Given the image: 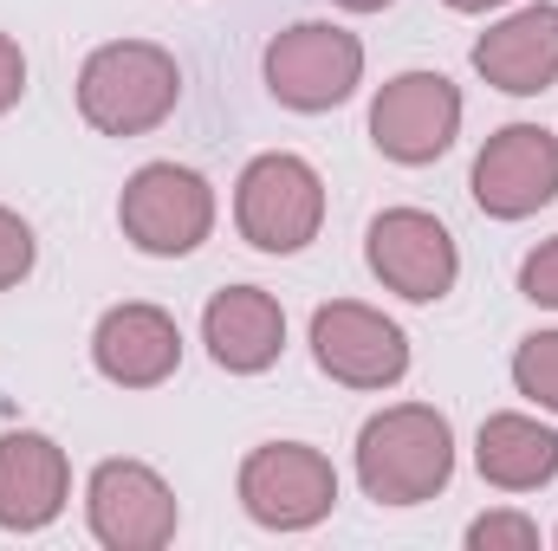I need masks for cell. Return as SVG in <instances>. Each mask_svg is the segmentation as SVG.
I'll list each match as a JSON object with an SVG mask.
<instances>
[{
	"instance_id": "9",
	"label": "cell",
	"mask_w": 558,
	"mask_h": 551,
	"mask_svg": "<svg viewBox=\"0 0 558 551\" xmlns=\"http://www.w3.org/2000/svg\"><path fill=\"white\" fill-rule=\"evenodd\" d=\"M364 260H371V273L384 279L390 292H403L416 305L448 298L454 279H461L454 234L435 215H422V208H384L371 221V234H364Z\"/></svg>"
},
{
	"instance_id": "8",
	"label": "cell",
	"mask_w": 558,
	"mask_h": 551,
	"mask_svg": "<svg viewBox=\"0 0 558 551\" xmlns=\"http://www.w3.org/2000/svg\"><path fill=\"white\" fill-rule=\"evenodd\" d=\"M92 539L111 551H162L175 539V493L143 461H98L85 487Z\"/></svg>"
},
{
	"instance_id": "19",
	"label": "cell",
	"mask_w": 558,
	"mask_h": 551,
	"mask_svg": "<svg viewBox=\"0 0 558 551\" xmlns=\"http://www.w3.org/2000/svg\"><path fill=\"white\" fill-rule=\"evenodd\" d=\"M33 254H39L33 228H26L13 208H0V292H7V285H20V279L33 273Z\"/></svg>"
},
{
	"instance_id": "2",
	"label": "cell",
	"mask_w": 558,
	"mask_h": 551,
	"mask_svg": "<svg viewBox=\"0 0 558 551\" xmlns=\"http://www.w3.org/2000/svg\"><path fill=\"white\" fill-rule=\"evenodd\" d=\"M182 105V65L149 39H111L78 72V118L105 137H143Z\"/></svg>"
},
{
	"instance_id": "12",
	"label": "cell",
	"mask_w": 558,
	"mask_h": 551,
	"mask_svg": "<svg viewBox=\"0 0 558 551\" xmlns=\"http://www.w3.org/2000/svg\"><path fill=\"white\" fill-rule=\"evenodd\" d=\"M92 364L118 390H156L182 364V331L162 305H111L92 331Z\"/></svg>"
},
{
	"instance_id": "20",
	"label": "cell",
	"mask_w": 558,
	"mask_h": 551,
	"mask_svg": "<svg viewBox=\"0 0 558 551\" xmlns=\"http://www.w3.org/2000/svg\"><path fill=\"white\" fill-rule=\"evenodd\" d=\"M520 292H526L533 305H553L558 311V241H546L539 254H526V267H520Z\"/></svg>"
},
{
	"instance_id": "1",
	"label": "cell",
	"mask_w": 558,
	"mask_h": 551,
	"mask_svg": "<svg viewBox=\"0 0 558 551\" xmlns=\"http://www.w3.org/2000/svg\"><path fill=\"white\" fill-rule=\"evenodd\" d=\"M454 474V428L428 403H397L357 434V487L377 506H422Z\"/></svg>"
},
{
	"instance_id": "16",
	"label": "cell",
	"mask_w": 558,
	"mask_h": 551,
	"mask_svg": "<svg viewBox=\"0 0 558 551\" xmlns=\"http://www.w3.org/2000/svg\"><path fill=\"white\" fill-rule=\"evenodd\" d=\"M474 467L500 493H533L558 474V428L533 415H487L474 441Z\"/></svg>"
},
{
	"instance_id": "4",
	"label": "cell",
	"mask_w": 558,
	"mask_h": 551,
	"mask_svg": "<svg viewBox=\"0 0 558 551\" xmlns=\"http://www.w3.org/2000/svg\"><path fill=\"white\" fill-rule=\"evenodd\" d=\"M118 228L137 254L156 260H182L208 241L215 228V188L182 169V162H143L137 175L124 182V201H118Z\"/></svg>"
},
{
	"instance_id": "3",
	"label": "cell",
	"mask_w": 558,
	"mask_h": 551,
	"mask_svg": "<svg viewBox=\"0 0 558 551\" xmlns=\"http://www.w3.org/2000/svg\"><path fill=\"white\" fill-rule=\"evenodd\" d=\"M234 221L260 254H299L318 241L325 221V182L305 156H254L234 182Z\"/></svg>"
},
{
	"instance_id": "13",
	"label": "cell",
	"mask_w": 558,
	"mask_h": 551,
	"mask_svg": "<svg viewBox=\"0 0 558 551\" xmlns=\"http://www.w3.org/2000/svg\"><path fill=\"white\" fill-rule=\"evenodd\" d=\"M65 493H72V467H65V448L20 428V434H0V526L7 532H39L65 513Z\"/></svg>"
},
{
	"instance_id": "6",
	"label": "cell",
	"mask_w": 558,
	"mask_h": 551,
	"mask_svg": "<svg viewBox=\"0 0 558 551\" xmlns=\"http://www.w3.org/2000/svg\"><path fill=\"white\" fill-rule=\"evenodd\" d=\"M357 78H364V46L344 26L305 20L267 46V91L286 111H331L357 91Z\"/></svg>"
},
{
	"instance_id": "17",
	"label": "cell",
	"mask_w": 558,
	"mask_h": 551,
	"mask_svg": "<svg viewBox=\"0 0 558 551\" xmlns=\"http://www.w3.org/2000/svg\"><path fill=\"white\" fill-rule=\"evenodd\" d=\"M513 383H520V396H533L539 409L558 415V331H533L513 351Z\"/></svg>"
},
{
	"instance_id": "23",
	"label": "cell",
	"mask_w": 558,
	"mask_h": 551,
	"mask_svg": "<svg viewBox=\"0 0 558 551\" xmlns=\"http://www.w3.org/2000/svg\"><path fill=\"white\" fill-rule=\"evenodd\" d=\"M338 7H351V13H384L390 0H338Z\"/></svg>"
},
{
	"instance_id": "18",
	"label": "cell",
	"mask_w": 558,
	"mask_h": 551,
	"mask_svg": "<svg viewBox=\"0 0 558 551\" xmlns=\"http://www.w3.org/2000/svg\"><path fill=\"white\" fill-rule=\"evenodd\" d=\"M468 546L474 551H533L539 546V526L520 519V513H481L468 526Z\"/></svg>"
},
{
	"instance_id": "7",
	"label": "cell",
	"mask_w": 558,
	"mask_h": 551,
	"mask_svg": "<svg viewBox=\"0 0 558 551\" xmlns=\"http://www.w3.org/2000/svg\"><path fill=\"white\" fill-rule=\"evenodd\" d=\"M312 357L325 377H338L351 390H390L410 370V338L397 318H384L357 298H331L312 311Z\"/></svg>"
},
{
	"instance_id": "5",
	"label": "cell",
	"mask_w": 558,
	"mask_h": 551,
	"mask_svg": "<svg viewBox=\"0 0 558 551\" xmlns=\"http://www.w3.org/2000/svg\"><path fill=\"white\" fill-rule=\"evenodd\" d=\"M241 506L267 532H305L338 506V467L305 441H267L241 461Z\"/></svg>"
},
{
	"instance_id": "15",
	"label": "cell",
	"mask_w": 558,
	"mask_h": 551,
	"mask_svg": "<svg viewBox=\"0 0 558 551\" xmlns=\"http://www.w3.org/2000/svg\"><path fill=\"white\" fill-rule=\"evenodd\" d=\"M474 72L513 98H539L558 85V7H520L474 46Z\"/></svg>"
},
{
	"instance_id": "22",
	"label": "cell",
	"mask_w": 558,
	"mask_h": 551,
	"mask_svg": "<svg viewBox=\"0 0 558 551\" xmlns=\"http://www.w3.org/2000/svg\"><path fill=\"white\" fill-rule=\"evenodd\" d=\"M454 13H487V7H507V0H448Z\"/></svg>"
},
{
	"instance_id": "11",
	"label": "cell",
	"mask_w": 558,
	"mask_h": 551,
	"mask_svg": "<svg viewBox=\"0 0 558 551\" xmlns=\"http://www.w3.org/2000/svg\"><path fill=\"white\" fill-rule=\"evenodd\" d=\"M558 195V137L539 124H507L474 156V201L494 221H526Z\"/></svg>"
},
{
	"instance_id": "21",
	"label": "cell",
	"mask_w": 558,
	"mask_h": 551,
	"mask_svg": "<svg viewBox=\"0 0 558 551\" xmlns=\"http://www.w3.org/2000/svg\"><path fill=\"white\" fill-rule=\"evenodd\" d=\"M20 91H26V52L0 33V118L20 105Z\"/></svg>"
},
{
	"instance_id": "10",
	"label": "cell",
	"mask_w": 558,
	"mask_h": 551,
	"mask_svg": "<svg viewBox=\"0 0 558 551\" xmlns=\"http://www.w3.org/2000/svg\"><path fill=\"white\" fill-rule=\"evenodd\" d=\"M454 131H461V91L441 72H403L371 105V143L403 169L435 162L454 143Z\"/></svg>"
},
{
	"instance_id": "14",
	"label": "cell",
	"mask_w": 558,
	"mask_h": 551,
	"mask_svg": "<svg viewBox=\"0 0 558 551\" xmlns=\"http://www.w3.org/2000/svg\"><path fill=\"white\" fill-rule=\"evenodd\" d=\"M202 344H208V357L221 370L254 377V370H267L286 351V311H279L274 292H260V285H228L202 311Z\"/></svg>"
}]
</instances>
